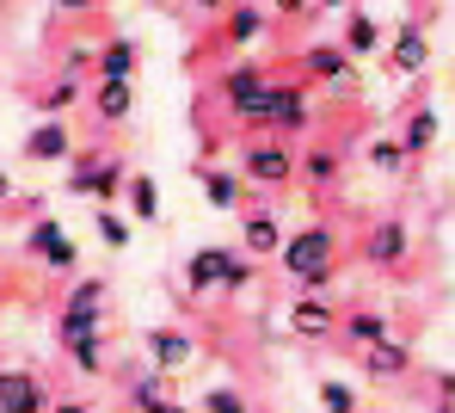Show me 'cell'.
Wrapping results in <instances>:
<instances>
[{
    "instance_id": "6da1fadb",
    "label": "cell",
    "mask_w": 455,
    "mask_h": 413,
    "mask_svg": "<svg viewBox=\"0 0 455 413\" xmlns=\"http://www.w3.org/2000/svg\"><path fill=\"white\" fill-rule=\"evenodd\" d=\"M283 259V278L302 290V296H326L332 278H339V229L332 223H307L290 235V247L277 253Z\"/></svg>"
},
{
    "instance_id": "74e56055",
    "label": "cell",
    "mask_w": 455,
    "mask_h": 413,
    "mask_svg": "<svg viewBox=\"0 0 455 413\" xmlns=\"http://www.w3.org/2000/svg\"><path fill=\"white\" fill-rule=\"evenodd\" d=\"M160 413H191V408H185V401H166V408H160Z\"/></svg>"
},
{
    "instance_id": "1f68e13d",
    "label": "cell",
    "mask_w": 455,
    "mask_h": 413,
    "mask_svg": "<svg viewBox=\"0 0 455 413\" xmlns=\"http://www.w3.org/2000/svg\"><path fill=\"white\" fill-rule=\"evenodd\" d=\"M320 408L326 413H357V395L345 383H320Z\"/></svg>"
},
{
    "instance_id": "5bb4252c",
    "label": "cell",
    "mask_w": 455,
    "mask_h": 413,
    "mask_svg": "<svg viewBox=\"0 0 455 413\" xmlns=\"http://www.w3.org/2000/svg\"><path fill=\"white\" fill-rule=\"evenodd\" d=\"M381 339H394V321L381 315V309H345V321H339V345H351L357 358L381 345Z\"/></svg>"
},
{
    "instance_id": "ffe728a7",
    "label": "cell",
    "mask_w": 455,
    "mask_h": 413,
    "mask_svg": "<svg viewBox=\"0 0 455 413\" xmlns=\"http://www.w3.org/2000/svg\"><path fill=\"white\" fill-rule=\"evenodd\" d=\"M136 69H142L136 37H111V44L99 50V81H136Z\"/></svg>"
},
{
    "instance_id": "83f0119b",
    "label": "cell",
    "mask_w": 455,
    "mask_h": 413,
    "mask_svg": "<svg viewBox=\"0 0 455 413\" xmlns=\"http://www.w3.org/2000/svg\"><path fill=\"white\" fill-rule=\"evenodd\" d=\"M92 229H99V241H105L111 253L130 247V216H117L111 204H99V210H92Z\"/></svg>"
},
{
    "instance_id": "e0dca14e",
    "label": "cell",
    "mask_w": 455,
    "mask_h": 413,
    "mask_svg": "<svg viewBox=\"0 0 455 413\" xmlns=\"http://www.w3.org/2000/svg\"><path fill=\"white\" fill-rule=\"evenodd\" d=\"M75 155V136L62 117H44L37 130H25V161H68Z\"/></svg>"
},
{
    "instance_id": "603a6c76",
    "label": "cell",
    "mask_w": 455,
    "mask_h": 413,
    "mask_svg": "<svg viewBox=\"0 0 455 413\" xmlns=\"http://www.w3.org/2000/svg\"><path fill=\"white\" fill-rule=\"evenodd\" d=\"M431 142H437V111H431V105H419V111H406V130H400V149H406V155L419 161V155H425Z\"/></svg>"
},
{
    "instance_id": "7402d4cb",
    "label": "cell",
    "mask_w": 455,
    "mask_h": 413,
    "mask_svg": "<svg viewBox=\"0 0 455 413\" xmlns=\"http://www.w3.org/2000/svg\"><path fill=\"white\" fill-rule=\"evenodd\" d=\"M166 401H172V377L166 370H142L130 383V413H160Z\"/></svg>"
},
{
    "instance_id": "52a82bcc",
    "label": "cell",
    "mask_w": 455,
    "mask_h": 413,
    "mask_svg": "<svg viewBox=\"0 0 455 413\" xmlns=\"http://www.w3.org/2000/svg\"><path fill=\"white\" fill-rule=\"evenodd\" d=\"M56 395L37 370H0V413H50Z\"/></svg>"
},
{
    "instance_id": "d4e9b609",
    "label": "cell",
    "mask_w": 455,
    "mask_h": 413,
    "mask_svg": "<svg viewBox=\"0 0 455 413\" xmlns=\"http://www.w3.org/2000/svg\"><path fill=\"white\" fill-rule=\"evenodd\" d=\"M370 166H376L381 179H400V173L412 166V155L400 149V136H376V142H370Z\"/></svg>"
},
{
    "instance_id": "ac0fdd59",
    "label": "cell",
    "mask_w": 455,
    "mask_h": 413,
    "mask_svg": "<svg viewBox=\"0 0 455 413\" xmlns=\"http://www.w3.org/2000/svg\"><path fill=\"white\" fill-rule=\"evenodd\" d=\"M197 179H204L210 210H228V216L246 210V179H240V173H228V166H197Z\"/></svg>"
},
{
    "instance_id": "3957f363",
    "label": "cell",
    "mask_w": 455,
    "mask_h": 413,
    "mask_svg": "<svg viewBox=\"0 0 455 413\" xmlns=\"http://www.w3.org/2000/svg\"><path fill=\"white\" fill-rule=\"evenodd\" d=\"M105 278H86V284H75V296L62 303V315H56V339H62V352L68 345H80V339H99L105 333Z\"/></svg>"
},
{
    "instance_id": "277c9868",
    "label": "cell",
    "mask_w": 455,
    "mask_h": 413,
    "mask_svg": "<svg viewBox=\"0 0 455 413\" xmlns=\"http://www.w3.org/2000/svg\"><path fill=\"white\" fill-rule=\"evenodd\" d=\"M130 161H117V155H80L75 173L62 179V191L68 198H99V204H111L117 191H130Z\"/></svg>"
},
{
    "instance_id": "cb8c5ba5",
    "label": "cell",
    "mask_w": 455,
    "mask_h": 413,
    "mask_svg": "<svg viewBox=\"0 0 455 413\" xmlns=\"http://www.w3.org/2000/svg\"><path fill=\"white\" fill-rule=\"evenodd\" d=\"M351 56H376V44H381V25L370 19V12H345V37H339Z\"/></svg>"
},
{
    "instance_id": "8d00e7d4",
    "label": "cell",
    "mask_w": 455,
    "mask_h": 413,
    "mask_svg": "<svg viewBox=\"0 0 455 413\" xmlns=\"http://www.w3.org/2000/svg\"><path fill=\"white\" fill-rule=\"evenodd\" d=\"M197 6H204V12H222V6H228V0H197Z\"/></svg>"
},
{
    "instance_id": "f1b7e54d",
    "label": "cell",
    "mask_w": 455,
    "mask_h": 413,
    "mask_svg": "<svg viewBox=\"0 0 455 413\" xmlns=\"http://www.w3.org/2000/svg\"><path fill=\"white\" fill-rule=\"evenodd\" d=\"M339 149H314V155H302V179L307 185H320V191H326V185H339Z\"/></svg>"
},
{
    "instance_id": "5b68a950",
    "label": "cell",
    "mask_w": 455,
    "mask_h": 413,
    "mask_svg": "<svg viewBox=\"0 0 455 413\" xmlns=\"http://www.w3.org/2000/svg\"><path fill=\"white\" fill-rule=\"evenodd\" d=\"M240 173H246L252 185H265V191H283V185L302 173V161L290 155V142H283V136H259V142H246V149H240Z\"/></svg>"
},
{
    "instance_id": "30bf717a",
    "label": "cell",
    "mask_w": 455,
    "mask_h": 413,
    "mask_svg": "<svg viewBox=\"0 0 455 413\" xmlns=\"http://www.w3.org/2000/svg\"><path fill=\"white\" fill-rule=\"evenodd\" d=\"M406 247H412V235H406L400 216H381L376 229L363 235V259H370L376 271H400V265H406Z\"/></svg>"
},
{
    "instance_id": "9c48e42d",
    "label": "cell",
    "mask_w": 455,
    "mask_h": 413,
    "mask_svg": "<svg viewBox=\"0 0 455 413\" xmlns=\"http://www.w3.org/2000/svg\"><path fill=\"white\" fill-rule=\"evenodd\" d=\"M339 309H332V296H296L290 303V315H283V328L296 333V339H339Z\"/></svg>"
},
{
    "instance_id": "8992f818",
    "label": "cell",
    "mask_w": 455,
    "mask_h": 413,
    "mask_svg": "<svg viewBox=\"0 0 455 413\" xmlns=\"http://www.w3.org/2000/svg\"><path fill=\"white\" fill-rule=\"evenodd\" d=\"M240 241H246V253H252V259H271V253L290 247L283 216H277L271 204H246V210H240Z\"/></svg>"
},
{
    "instance_id": "f546056e",
    "label": "cell",
    "mask_w": 455,
    "mask_h": 413,
    "mask_svg": "<svg viewBox=\"0 0 455 413\" xmlns=\"http://www.w3.org/2000/svg\"><path fill=\"white\" fill-rule=\"evenodd\" d=\"M80 93H86V81H75V75H56V81L37 93V105H44V111L56 117V111H68V105H75Z\"/></svg>"
},
{
    "instance_id": "836d02e7",
    "label": "cell",
    "mask_w": 455,
    "mask_h": 413,
    "mask_svg": "<svg viewBox=\"0 0 455 413\" xmlns=\"http://www.w3.org/2000/svg\"><path fill=\"white\" fill-rule=\"evenodd\" d=\"M50 413H92V408H86V401H56Z\"/></svg>"
},
{
    "instance_id": "d590c367",
    "label": "cell",
    "mask_w": 455,
    "mask_h": 413,
    "mask_svg": "<svg viewBox=\"0 0 455 413\" xmlns=\"http://www.w3.org/2000/svg\"><path fill=\"white\" fill-rule=\"evenodd\" d=\"M277 12H307V0H271Z\"/></svg>"
},
{
    "instance_id": "7c38bea8",
    "label": "cell",
    "mask_w": 455,
    "mask_h": 413,
    "mask_svg": "<svg viewBox=\"0 0 455 413\" xmlns=\"http://www.w3.org/2000/svg\"><path fill=\"white\" fill-rule=\"evenodd\" d=\"M142 345H148L154 370H166V377H179L185 364H197V339L185 328H148L142 333Z\"/></svg>"
},
{
    "instance_id": "d6986e66",
    "label": "cell",
    "mask_w": 455,
    "mask_h": 413,
    "mask_svg": "<svg viewBox=\"0 0 455 413\" xmlns=\"http://www.w3.org/2000/svg\"><path fill=\"white\" fill-rule=\"evenodd\" d=\"M136 111V81H99L92 86V117L99 124H124Z\"/></svg>"
},
{
    "instance_id": "2e32d148",
    "label": "cell",
    "mask_w": 455,
    "mask_h": 413,
    "mask_svg": "<svg viewBox=\"0 0 455 413\" xmlns=\"http://www.w3.org/2000/svg\"><path fill=\"white\" fill-rule=\"evenodd\" d=\"M412 370H419V364H412V352H406L400 339H381V345L363 352V377H370V383H406Z\"/></svg>"
},
{
    "instance_id": "4fadbf2b",
    "label": "cell",
    "mask_w": 455,
    "mask_h": 413,
    "mask_svg": "<svg viewBox=\"0 0 455 413\" xmlns=\"http://www.w3.org/2000/svg\"><path fill=\"white\" fill-rule=\"evenodd\" d=\"M425 62H431V37H425V25H419V19H406V25H400V37H394V50H387V69H394L400 81H419V75H425Z\"/></svg>"
},
{
    "instance_id": "ba28073f",
    "label": "cell",
    "mask_w": 455,
    "mask_h": 413,
    "mask_svg": "<svg viewBox=\"0 0 455 413\" xmlns=\"http://www.w3.org/2000/svg\"><path fill=\"white\" fill-rule=\"evenodd\" d=\"M302 75L320 86H357V56L345 44H307L302 50Z\"/></svg>"
},
{
    "instance_id": "484cf974",
    "label": "cell",
    "mask_w": 455,
    "mask_h": 413,
    "mask_svg": "<svg viewBox=\"0 0 455 413\" xmlns=\"http://www.w3.org/2000/svg\"><path fill=\"white\" fill-rule=\"evenodd\" d=\"M197 413H252V395H246V389H234V383H216V389H204Z\"/></svg>"
},
{
    "instance_id": "7a4b0ae2",
    "label": "cell",
    "mask_w": 455,
    "mask_h": 413,
    "mask_svg": "<svg viewBox=\"0 0 455 413\" xmlns=\"http://www.w3.org/2000/svg\"><path fill=\"white\" fill-rule=\"evenodd\" d=\"M252 284V253H234V247H197L185 259V290L191 296H210V290H228L240 296Z\"/></svg>"
},
{
    "instance_id": "e575fe53",
    "label": "cell",
    "mask_w": 455,
    "mask_h": 413,
    "mask_svg": "<svg viewBox=\"0 0 455 413\" xmlns=\"http://www.w3.org/2000/svg\"><path fill=\"white\" fill-rule=\"evenodd\" d=\"M92 0H56V12H86Z\"/></svg>"
},
{
    "instance_id": "8fae6325",
    "label": "cell",
    "mask_w": 455,
    "mask_h": 413,
    "mask_svg": "<svg viewBox=\"0 0 455 413\" xmlns=\"http://www.w3.org/2000/svg\"><path fill=\"white\" fill-rule=\"evenodd\" d=\"M265 130H271V136H302V130H314V105H307V93L296 81H283L277 93H271V117H265Z\"/></svg>"
},
{
    "instance_id": "4dcf8cb0",
    "label": "cell",
    "mask_w": 455,
    "mask_h": 413,
    "mask_svg": "<svg viewBox=\"0 0 455 413\" xmlns=\"http://www.w3.org/2000/svg\"><path fill=\"white\" fill-rule=\"evenodd\" d=\"M68 358L80 377H105V339H80V345H68Z\"/></svg>"
},
{
    "instance_id": "4316f807",
    "label": "cell",
    "mask_w": 455,
    "mask_h": 413,
    "mask_svg": "<svg viewBox=\"0 0 455 413\" xmlns=\"http://www.w3.org/2000/svg\"><path fill=\"white\" fill-rule=\"evenodd\" d=\"M124 198H130V210H136V223H160V185H154L148 173H136Z\"/></svg>"
},
{
    "instance_id": "d6a6232c",
    "label": "cell",
    "mask_w": 455,
    "mask_h": 413,
    "mask_svg": "<svg viewBox=\"0 0 455 413\" xmlns=\"http://www.w3.org/2000/svg\"><path fill=\"white\" fill-rule=\"evenodd\" d=\"M12 198H19V185H12V173L0 166V204H12Z\"/></svg>"
},
{
    "instance_id": "f35d334b",
    "label": "cell",
    "mask_w": 455,
    "mask_h": 413,
    "mask_svg": "<svg viewBox=\"0 0 455 413\" xmlns=\"http://www.w3.org/2000/svg\"><path fill=\"white\" fill-rule=\"evenodd\" d=\"M326 6H351V0H326Z\"/></svg>"
},
{
    "instance_id": "44dd1931",
    "label": "cell",
    "mask_w": 455,
    "mask_h": 413,
    "mask_svg": "<svg viewBox=\"0 0 455 413\" xmlns=\"http://www.w3.org/2000/svg\"><path fill=\"white\" fill-rule=\"evenodd\" d=\"M222 37L228 44H252V37H265V6L259 0H234L222 12Z\"/></svg>"
},
{
    "instance_id": "9a60e30c",
    "label": "cell",
    "mask_w": 455,
    "mask_h": 413,
    "mask_svg": "<svg viewBox=\"0 0 455 413\" xmlns=\"http://www.w3.org/2000/svg\"><path fill=\"white\" fill-rule=\"evenodd\" d=\"M25 247L37 253L50 271H75V247H68V235H62V223H56V216H37V223H31V235H25Z\"/></svg>"
}]
</instances>
